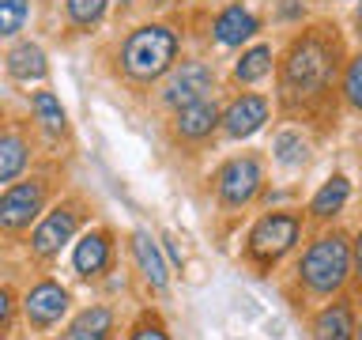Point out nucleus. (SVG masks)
<instances>
[{
  "label": "nucleus",
  "instance_id": "1",
  "mask_svg": "<svg viewBox=\"0 0 362 340\" xmlns=\"http://www.w3.org/2000/svg\"><path fill=\"white\" fill-rule=\"evenodd\" d=\"M174 53H177V34L170 27H140L124 42V53H121V64L124 72L140 84H151L163 72L174 68Z\"/></svg>",
  "mask_w": 362,
  "mask_h": 340
},
{
  "label": "nucleus",
  "instance_id": "2",
  "mask_svg": "<svg viewBox=\"0 0 362 340\" xmlns=\"http://www.w3.org/2000/svg\"><path fill=\"white\" fill-rule=\"evenodd\" d=\"M351 276V242L344 234H325L310 246V254L302 257V280L310 283L317 295H332L344 288Z\"/></svg>",
  "mask_w": 362,
  "mask_h": 340
},
{
  "label": "nucleus",
  "instance_id": "3",
  "mask_svg": "<svg viewBox=\"0 0 362 340\" xmlns=\"http://www.w3.org/2000/svg\"><path fill=\"white\" fill-rule=\"evenodd\" d=\"M336 72V61H332V50L321 42V38H302L298 45L291 50L287 64H283V76H287V87L291 91H321Z\"/></svg>",
  "mask_w": 362,
  "mask_h": 340
},
{
  "label": "nucleus",
  "instance_id": "4",
  "mask_svg": "<svg viewBox=\"0 0 362 340\" xmlns=\"http://www.w3.org/2000/svg\"><path fill=\"white\" fill-rule=\"evenodd\" d=\"M294 242H298V215H287V212L264 215V220L253 227V234H249V249H253V257H260V261L283 257Z\"/></svg>",
  "mask_w": 362,
  "mask_h": 340
},
{
  "label": "nucleus",
  "instance_id": "5",
  "mask_svg": "<svg viewBox=\"0 0 362 340\" xmlns=\"http://www.w3.org/2000/svg\"><path fill=\"white\" fill-rule=\"evenodd\" d=\"M215 84V72L204 61H185L177 68H170V79L163 87V98L170 102V106H189V102L197 98H208V91Z\"/></svg>",
  "mask_w": 362,
  "mask_h": 340
},
{
  "label": "nucleus",
  "instance_id": "6",
  "mask_svg": "<svg viewBox=\"0 0 362 340\" xmlns=\"http://www.w3.org/2000/svg\"><path fill=\"white\" fill-rule=\"evenodd\" d=\"M42 200H45V186L42 181H19V186H11L4 197H0V227L4 231H19V227H27L34 215L42 212Z\"/></svg>",
  "mask_w": 362,
  "mask_h": 340
},
{
  "label": "nucleus",
  "instance_id": "7",
  "mask_svg": "<svg viewBox=\"0 0 362 340\" xmlns=\"http://www.w3.org/2000/svg\"><path fill=\"white\" fill-rule=\"evenodd\" d=\"M260 189V166L257 159H234L219 170V200L226 208H242Z\"/></svg>",
  "mask_w": 362,
  "mask_h": 340
},
{
  "label": "nucleus",
  "instance_id": "8",
  "mask_svg": "<svg viewBox=\"0 0 362 340\" xmlns=\"http://www.w3.org/2000/svg\"><path fill=\"white\" fill-rule=\"evenodd\" d=\"M223 129L226 136H234V140H245V136H253L260 125L268 121V102L260 95H242L238 102H230V110L223 113Z\"/></svg>",
  "mask_w": 362,
  "mask_h": 340
},
{
  "label": "nucleus",
  "instance_id": "9",
  "mask_svg": "<svg viewBox=\"0 0 362 340\" xmlns=\"http://www.w3.org/2000/svg\"><path fill=\"white\" fill-rule=\"evenodd\" d=\"M76 234V212L72 208H57L42 220V227L34 231V254L38 257H53L61 254V246Z\"/></svg>",
  "mask_w": 362,
  "mask_h": 340
},
{
  "label": "nucleus",
  "instance_id": "10",
  "mask_svg": "<svg viewBox=\"0 0 362 340\" xmlns=\"http://www.w3.org/2000/svg\"><path fill=\"white\" fill-rule=\"evenodd\" d=\"M23 306H27V317L34 325H53L57 317L68 310V291L57 288V283H38Z\"/></svg>",
  "mask_w": 362,
  "mask_h": 340
},
{
  "label": "nucleus",
  "instance_id": "11",
  "mask_svg": "<svg viewBox=\"0 0 362 340\" xmlns=\"http://www.w3.org/2000/svg\"><path fill=\"white\" fill-rule=\"evenodd\" d=\"M215 125H219V106L208 98H197V102H189V106L177 110V132L185 136V140H200V136H208Z\"/></svg>",
  "mask_w": 362,
  "mask_h": 340
},
{
  "label": "nucleus",
  "instance_id": "12",
  "mask_svg": "<svg viewBox=\"0 0 362 340\" xmlns=\"http://www.w3.org/2000/svg\"><path fill=\"white\" fill-rule=\"evenodd\" d=\"M253 34H257V19L249 16L242 4H230L219 19H215V42L219 45H242L245 38H253Z\"/></svg>",
  "mask_w": 362,
  "mask_h": 340
},
{
  "label": "nucleus",
  "instance_id": "13",
  "mask_svg": "<svg viewBox=\"0 0 362 340\" xmlns=\"http://www.w3.org/2000/svg\"><path fill=\"white\" fill-rule=\"evenodd\" d=\"M132 254H136V261H140V272L147 276V283H151V288H166V280H170L166 261H163V254H158V246L151 242L147 231L132 234Z\"/></svg>",
  "mask_w": 362,
  "mask_h": 340
},
{
  "label": "nucleus",
  "instance_id": "14",
  "mask_svg": "<svg viewBox=\"0 0 362 340\" xmlns=\"http://www.w3.org/2000/svg\"><path fill=\"white\" fill-rule=\"evenodd\" d=\"M106 265H110V238L102 231L87 234L83 242L76 246V272L79 276H98Z\"/></svg>",
  "mask_w": 362,
  "mask_h": 340
},
{
  "label": "nucleus",
  "instance_id": "15",
  "mask_svg": "<svg viewBox=\"0 0 362 340\" xmlns=\"http://www.w3.org/2000/svg\"><path fill=\"white\" fill-rule=\"evenodd\" d=\"M45 68H49V64H45V53L34 42H19L16 50L8 53V72L16 79H27V84H30V79H42Z\"/></svg>",
  "mask_w": 362,
  "mask_h": 340
},
{
  "label": "nucleus",
  "instance_id": "16",
  "mask_svg": "<svg viewBox=\"0 0 362 340\" xmlns=\"http://www.w3.org/2000/svg\"><path fill=\"white\" fill-rule=\"evenodd\" d=\"M110 325H113V317H110L106 306H90V310H83L72 322L68 340H106L110 336Z\"/></svg>",
  "mask_w": 362,
  "mask_h": 340
},
{
  "label": "nucleus",
  "instance_id": "17",
  "mask_svg": "<svg viewBox=\"0 0 362 340\" xmlns=\"http://www.w3.org/2000/svg\"><path fill=\"white\" fill-rule=\"evenodd\" d=\"M317 340H351L355 336V317H351V310L344 302L339 306H328V310L317 317Z\"/></svg>",
  "mask_w": 362,
  "mask_h": 340
},
{
  "label": "nucleus",
  "instance_id": "18",
  "mask_svg": "<svg viewBox=\"0 0 362 340\" xmlns=\"http://www.w3.org/2000/svg\"><path fill=\"white\" fill-rule=\"evenodd\" d=\"M347 197H351V181L336 174V178H328L325 186H321V193H317L313 204H310V212L321 215V220H325V215H336L347 204Z\"/></svg>",
  "mask_w": 362,
  "mask_h": 340
},
{
  "label": "nucleus",
  "instance_id": "19",
  "mask_svg": "<svg viewBox=\"0 0 362 340\" xmlns=\"http://www.w3.org/2000/svg\"><path fill=\"white\" fill-rule=\"evenodd\" d=\"M30 106H34V113H38L45 132H53V136L64 132V106H61V98H57L53 91H34Z\"/></svg>",
  "mask_w": 362,
  "mask_h": 340
},
{
  "label": "nucleus",
  "instance_id": "20",
  "mask_svg": "<svg viewBox=\"0 0 362 340\" xmlns=\"http://www.w3.org/2000/svg\"><path fill=\"white\" fill-rule=\"evenodd\" d=\"M23 166H27V144L16 132H4L0 136V181H11Z\"/></svg>",
  "mask_w": 362,
  "mask_h": 340
},
{
  "label": "nucleus",
  "instance_id": "21",
  "mask_svg": "<svg viewBox=\"0 0 362 340\" xmlns=\"http://www.w3.org/2000/svg\"><path fill=\"white\" fill-rule=\"evenodd\" d=\"M272 68V50L268 45H253L249 53H242V61L234 64V76L242 79V84H257L260 76H268Z\"/></svg>",
  "mask_w": 362,
  "mask_h": 340
},
{
  "label": "nucleus",
  "instance_id": "22",
  "mask_svg": "<svg viewBox=\"0 0 362 340\" xmlns=\"http://www.w3.org/2000/svg\"><path fill=\"white\" fill-rule=\"evenodd\" d=\"M276 159L283 166L305 163V140H302V136H294V132H279L276 136Z\"/></svg>",
  "mask_w": 362,
  "mask_h": 340
},
{
  "label": "nucleus",
  "instance_id": "23",
  "mask_svg": "<svg viewBox=\"0 0 362 340\" xmlns=\"http://www.w3.org/2000/svg\"><path fill=\"white\" fill-rule=\"evenodd\" d=\"M27 0H0V34H19L27 23Z\"/></svg>",
  "mask_w": 362,
  "mask_h": 340
},
{
  "label": "nucleus",
  "instance_id": "24",
  "mask_svg": "<svg viewBox=\"0 0 362 340\" xmlns=\"http://www.w3.org/2000/svg\"><path fill=\"white\" fill-rule=\"evenodd\" d=\"M106 11V0H68V16L76 27H95Z\"/></svg>",
  "mask_w": 362,
  "mask_h": 340
},
{
  "label": "nucleus",
  "instance_id": "25",
  "mask_svg": "<svg viewBox=\"0 0 362 340\" xmlns=\"http://www.w3.org/2000/svg\"><path fill=\"white\" fill-rule=\"evenodd\" d=\"M344 91H347V102H351V106H358V102H362V61H351V64H347Z\"/></svg>",
  "mask_w": 362,
  "mask_h": 340
},
{
  "label": "nucleus",
  "instance_id": "26",
  "mask_svg": "<svg viewBox=\"0 0 362 340\" xmlns=\"http://www.w3.org/2000/svg\"><path fill=\"white\" fill-rule=\"evenodd\" d=\"M132 340H170V336L163 333V325H155V322H144V325L132 333Z\"/></svg>",
  "mask_w": 362,
  "mask_h": 340
},
{
  "label": "nucleus",
  "instance_id": "27",
  "mask_svg": "<svg viewBox=\"0 0 362 340\" xmlns=\"http://www.w3.org/2000/svg\"><path fill=\"white\" fill-rule=\"evenodd\" d=\"M8 314H11V295L0 291V322H8Z\"/></svg>",
  "mask_w": 362,
  "mask_h": 340
},
{
  "label": "nucleus",
  "instance_id": "28",
  "mask_svg": "<svg viewBox=\"0 0 362 340\" xmlns=\"http://www.w3.org/2000/svg\"><path fill=\"white\" fill-rule=\"evenodd\" d=\"M166 254H170V257H174L177 265H181V249H177V242H174V238H166Z\"/></svg>",
  "mask_w": 362,
  "mask_h": 340
},
{
  "label": "nucleus",
  "instance_id": "29",
  "mask_svg": "<svg viewBox=\"0 0 362 340\" xmlns=\"http://www.w3.org/2000/svg\"><path fill=\"white\" fill-rule=\"evenodd\" d=\"M155 4H170V0H155Z\"/></svg>",
  "mask_w": 362,
  "mask_h": 340
}]
</instances>
